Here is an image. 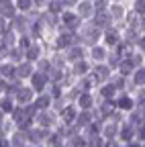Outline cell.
Segmentation results:
<instances>
[{"label": "cell", "mask_w": 145, "mask_h": 147, "mask_svg": "<svg viewBox=\"0 0 145 147\" xmlns=\"http://www.w3.org/2000/svg\"><path fill=\"white\" fill-rule=\"evenodd\" d=\"M6 27H8V23L4 21V18H2V16H0V35H2V33L6 31Z\"/></svg>", "instance_id": "ee69618b"}, {"label": "cell", "mask_w": 145, "mask_h": 147, "mask_svg": "<svg viewBox=\"0 0 145 147\" xmlns=\"http://www.w3.org/2000/svg\"><path fill=\"white\" fill-rule=\"evenodd\" d=\"M6 57H8V49H6L2 43H0V63H2V61H6Z\"/></svg>", "instance_id": "60d3db41"}, {"label": "cell", "mask_w": 145, "mask_h": 147, "mask_svg": "<svg viewBox=\"0 0 145 147\" xmlns=\"http://www.w3.org/2000/svg\"><path fill=\"white\" fill-rule=\"evenodd\" d=\"M82 18L76 14V10L74 8H63L61 12H59V25L65 29V31H69V33H76L80 27H82Z\"/></svg>", "instance_id": "3957f363"}, {"label": "cell", "mask_w": 145, "mask_h": 147, "mask_svg": "<svg viewBox=\"0 0 145 147\" xmlns=\"http://www.w3.org/2000/svg\"><path fill=\"white\" fill-rule=\"evenodd\" d=\"M92 121H94V113H92V110H78L74 125H76V127L80 129V131H82V129H84L88 123H92Z\"/></svg>", "instance_id": "4316f807"}, {"label": "cell", "mask_w": 145, "mask_h": 147, "mask_svg": "<svg viewBox=\"0 0 145 147\" xmlns=\"http://www.w3.org/2000/svg\"><path fill=\"white\" fill-rule=\"evenodd\" d=\"M61 53H63V59H65L67 65L74 63V61H78V59H86V47H84L82 43H71V45H69L67 49H63Z\"/></svg>", "instance_id": "9c48e42d"}, {"label": "cell", "mask_w": 145, "mask_h": 147, "mask_svg": "<svg viewBox=\"0 0 145 147\" xmlns=\"http://www.w3.org/2000/svg\"><path fill=\"white\" fill-rule=\"evenodd\" d=\"M123 39V33H121V27L119 25H111V27H106L100 35V43L106 47V49H113L119 41Z\"/></svg>", "instance_id": "5b68a950"}, {"label": "cell", "mask_w": 145, "mask_h": 147, "mask_svg": "<svg viewBox=\"0 0 145 147\" xmlns=\"http://www.w3.org/2000/svg\"><path fill=\"white\" fill-rule=\"evenodd\" d=\"M127 61H129L133 67H141V65H145V53H141V51L133 49V51H131V55L127 57Z\"/></svg>", "instance_id": "4dcf8cb0"}, {"label": "cell", "mask_w": 145, "mask_h": 147, "mask_svg": "<svg viewBox=\"0 0 145 147\" xmlns=\"http://www.w3.org/2000/svg\"><path fill=\"white\" fill-rule=\"evenodd\" d=\"M102 145H104L102 135H90V137H86V147H102Z\"/></svg>", "instance_id": "74e56055"}, {"label": "cell", "mask_w": 145, "mask_h": 147, "mask_svg": "<svg viewBox=\"0 0 145 147\" xmlns=\"http://www.w3.org/2000/svg\"><path fill=\"white\" fill-rule=\"evenodd\" d=\"M100 35H102L100 29H96L90 21H86L76 31V43H82L84 47H90V45H94V43H100Z\"/></svg>", "instance_id": "6da1fadb"}, {"label": "cell", "mask_w": 145, "mask_h": 147, "mask_svg": "<svg viewBox=\"0 0 145 147\" xmlns=\"http://www.w3.org/2000/svg\"><path fill=\"white\" fill-rule=\"evenodd\" d=\"M0 16H2L6 23H10L12 18L16 16V8H14V4H12V0H10V2L0 4Z\"/></svg>", "instance_id": "f546056e"}, {"label": "cell", "mask_w": 145, "mask_h": 147, "mask_svg": "<svg viewBox=\"0 0 145 147\" xmlns=\"http://www.w3.org/2000/svg\"><path fill=\"white\" fill-rule=\"evenodd\" d=\"M115 108L119 110V113L127 115L129 110L135 108V100H133V94L131 92H119V94L115 96Z\"/></svg>", "instance_id": "30bf717a"}, {"label": "cell", "mask_w": 145, "mask_h": 147, "mask_svg": "<svg viewBox=\"0 0 145 147\" xmlns=\"http://www.w3.org/2000/svg\"><path fill=\"white\" fill-rule=\"evenodd\" d=\"M92 6H94V12H104L108 8V0H92Z\"/></svg>", "instance_id": "f35d334b"}, {"label": "cell", "mask_w": 145, "mask_h": 147, "mask_svg": "<svg viewBox=\"0 0 145 147\" xmlns=\"http://www.w3.org/2000/svg\"><path fill=\"white\" fill-rule=\"evenodd\" d=\"M74 86L80 90V92H94L96 90V84L92 82V78L88 76H80V78H76V82H74Z\"/></svg>", "instance_id": "484cf974"}, {"label": "cell", "mask_w": 145, "mask_h": 147, "mask_svg": "<svg viewBox=\"0 0 145 147\" xmlns=\"http://www.w3.org/2000/svg\"><path fill=\"white\" fill-rule=\"evenodd\" d=\"M51 102H53V98L47 92H39V94H35L31 104L35 106V110H47V108H51Z\"/></svg>", "instance_id": "cb8c5ba5"}, {"label": "cell", "mask_w": 145, "mask_h": 147, "mask_svg": "<svg viewBox=\"0 0 145 147\" xmlns=\"http://www.w3.org/2000/svg\"><path fill=\"white\" fill-rule=\"evenodd\" d=\"M0 78H4L6 82H10V80L16 78V74H14V63H10L8 59L0 63Z\"/></svg>", "instance_id": "f1b7e54d"}, {"label": "cell", "mask_w": 145, "mask_h": 147, "mask_svg": "<svg viewBox=\"0 0 145 147\" xmlns=\"http://www.w3.org/2000/svg\"><path fill=\"white\" fill-rule=\"evenodd\" d=\"M6 84H8V82H6L4 78H0V96L6 94Z\"/></svg>", "instance_id": "7bdbcfd3"}, {"label": "cell", "mask_w": 145, "mask_h": 147, "mask_svg": "<svg viewBox=\"0 0 145 147\" xmlns=\"http://www.w3.org/2000/svg\"><path fill=\"white\" fill-rule=\"evenodd\" d=\"M111 74H113V69L108 67L106 63H92V65H90V71H88V76L92 78V82L98 86V84H102V82H108Z\"/></svg>", "instance_id": "52a82bcc"}, {"label": "cell", "mask_w": 145, "mask_h": 147, "mask_svg": "<svg viewBox=\"0 0 145 147\" xmlns=\"http://www.w3.org/2000/svg\"><path fill=\"white\" fill-rule=\"evenodd\" d=\"M108 51H111V49H106L102 43H94V45L86 47V59L90 63H104Z\"/></svg>", "instance_id": "ba28073f"}, {"label": "cell", "mask_w": 145, "mask_h": 147, "mask_svg": "<svg viewBox=\"0 0 145 147\" xmlns=\"http://www.w3.org/2000/svg\"><path fill=\"white\" fill-rule=\"evenodd\" d=\"M117 141H119V143H129V141H135V127H133L131 123L123 121V123L119 125Z\"/></svg>", "instance_id": "9a60e30c"}, {"label": "cell", "mask_w": 145, "mask_h": 147, "mask_svg": "<svg viewBox=\"0 0 145 147\" xmlns=\"http://www.w3.org/2000/svg\"><path fill=\"white\" fill-rule=\"evenodd\" d=\"M47 12H53V14H59L63 10V4L59 2V0H47V6H45Z\"/></svg>", "instance_id": "8d00e7d4"}, {"label": "cell", "mask_w": 145, "mask_h": 147, "mask_svg": "<svg viewBox=\"0 0 145 147\" xmlns=\"http://www.w3.org/2000/svg\"><path fill=\"white\" fill-rule=\"evenodd\" d=\"M12 98H14V104H19V106L31 104V102H33V98H35V90L25 82V84H21V88L12 94Z\"/></svg>", "instance_id": "8fae6325"}, {"label": "cell", "mask_w": 145, "mask_h": 147, "mask_svg": "<svg viewBox=\"0 0 145 147\" xmlns=\"http://www.w3.org/2000/svg\"><path fill=\"white\" fill-rule=\"evenodd\" d=\"M76 115H78L76 104H74V102H65V106L57 113V119H59V123H61V125H74Z\"/></svg>", "instance_id": "5bb4252c"}, {"label": "cell", "mask_w": 145, "mask_h": 147, "mask_svg": "<svg viewBox=\"0 0 145 147\" xmlns=\"http://www.w3.org/2000/svg\"><path fill=\"white\" fill-rule=\"evenodd\" d=\"M10 63H19V61H23L25 59V53H23V49H19V47H10L8 49V57H6Z\"/></svg>", "instance_id": "d6a6232c"}, {"label": "cell", "mask_w": 145, "mask_h": 147, "mask_svg": "<svg viewBox=\"0 0 145 147\" xmlns=\"http://www.w3.org/2000/svg\"><path fill=\"white\" fill-rule=\"evenodd\" d=\"M108 2H129V0H108Z\"/></svg>", "instance_id": "bcb514c9"}, {"label": "cell", "mask_w": 145, "mask_h": 147, "mask_svg": "<svg viewBox=\"0 0 145 147\" xmlns=\"http://www.w3.org/2000/svg\"><path fill=\"white\" fill-rule=\"evenodd\" d=\"M0 147H10V141H8V137H0Z\"/></svg>", "instance_id": "f6af8a7d"}, {"label": "cell", "mask_w": 145, "mask_h": 147, "mask_svg": "<svg viewBox=\"0 0 145 147\" xmlns=\"http://www.w3.org/2000/svg\"><path fill=\"white\" fill-rule=\"evenodd\" d=\"M119 125L121 123H115V121H102V127H100V135L104 141H115L117 139V133H119Z\"/></svg>", "instance_id": "ac0fdd59"}, {"label": "cell", "mask_w": 145, "mask_h": 147, "mask_svg": "<svg viewBox=\"0 0 145 147\" xmlns=\"http://www.w3.org/2000/svg\"><path fill=\"white\" fill-rule=\"evenodd\" d=\"M59 2L63 4V8H74L78 4V0H59Z\"/></svg>", "instance_id": "b9f144b4"}, {"label": "cell", "mask_w": 145, "mask_h": 147, "mask_svg": "<svg viewBox=\"0 0 145 147\" xmlns=\"http://www.w3.org/2000/svg\"><path fill=\"white\" fill-rule=\"evenodd\" d=\"M127 10H129V2H108V8H106L108 16L113 18V25H123Z\"/></svg>", "instance_id": "8992f818"}, {"label": "cell", "mask_w": 145, "mask_h": 147, "mask_svg": "<svg viewBox=\"0 0 145 147\" xmlns=\"http://www.w3.org/2000/svg\"><path fill=\"white\" fill-rule=\"evenodd\" d=\"M90 63L88 59H78V61H74V63H69L67 65V69H69V74L74 78H80V76H86V74L90 71Z\"/></svg>", "instance_id": "44dd1931"}, {"label": "cell", "mask_w": 145, "mask_h": 147, "mask_svg": "<svg viewBox=\"0 0 145 147\" xmlns=\"http://www.w3.org/2000/svg\"><path fill=\"white\" fill-rule=\"evenodd\" d=\"M74 10H76V14L82 18L84 23H86V21H90V18H92V14H94L92 0H78V4L74 6Z\"/></svg>", "instance_id": "e0dca14e"}, {"label": "cell", "mask_w": 145, "mask_h": 147, "mask_svg": "<svg viewBox=\"0 0 145 147\" xmlns=\"http://www.w3.org/2000/svg\"><path fill=\"white\" fill-rule=\"evenodd\" d=\"M96 100L98 98H96L94 92H80L76 96V100H74V104H76L78 110H92L96 106Z\"/></svg>", "instance_id": "4fadbf2b"}, {"label": "cell", "mask_w": 145, "mask_h": 147, "mask_svg": "<svg viewBox=\"0 0 145 147\" xmlns=\"http://www.w3.org/2000/svg\"><path fill=\"white\" fill-rule=\"evenodd\" d=\"M33 43V37L29 35V33H23V35H19V39H16V47H19V49H27L29 45Z\"/></svg>", "instance_id": "d590c367"}, {"label": "cell", "mask_w": 145, "mask_h": 147, "mask_svg": "<svg viewBox=\"0 0 145 147\" xmlns=\"http://www.w3.org/2000/svg\"><path fill=\"white\" fill-rule=\"evenodd\" d=\"M90 23H92L96 29L104 31L106 27H111V25H113V18L108 16V12L104 10V12H94V14H92V18H90Z\"/></svg>", "instance_id": "7402d4cb"}, {"label": "cell", "mask_w": 145, "mask_h": 147, "mask_svg": "<svg viewBox=\"0 0 145 147\" xmlns=\"http://www.w3.org/2000/svg\"><path fill=\"white\" fill-rule=\"evenodd\" d=\"M16 39H19V33L16 31H12L10 27H6V31L0 35V43H2L6 49H10V47H16Z\"/></svg>", "instance_id": "d4e9b609"}, {"label": "cell", "mask_w": 145, "mask_h": 147, "mask_svg": "<svg viewBox=\"0 0 145 147\" xmlns=\"http://www.w3.org/2000/svg\"><path fill=\"white\" fill-rule=\"evenodd\" d=\"M27 84L35 90V94H39V92H45V90H47V86H49V78H47V74L35 69V71L31 74V78L27 80Z\"/></svg>", "instance_id": "7c38bea8"}, {"label": "cell", "mask_w": 145, "mask_h": 147, "mask_svg": "<svg viewBox=\"0 0 145 147\" xmlns=\"http://www.w3.org/2000/svg\"><path fill=\"white\" fill-rule=\"evenodd\" d=\"M12 4L16 8V12H23V14H29L33 8V0H12Z\"/></svg>", "instance_id": "1f68e13d"}, {"label": "cell", "mask_w": 145, "mask_h": 147, "mask_svg": "<svg viewBox=\"0 0 145 147\" xmlns=\"http://www.w3.org/2000/svg\"><path fill=\"white\" fill-rule=\"evenodd\" d=\"M33 71H35V63H31V61H27V59L14 63V74H16V78H19L21 82H27V80L31 78Z\"/></svg>", "instance_id": "2e32d148"}, {"label": "cell", "mask_w": 145, "mask_h": 147, "mask_svg": "<svg viewBox=\"0 0 145 147\" xmlns=\"http://www.w3.org/2000/svg\"><path fill=\"white\" fill-rule=\"evenodd\" d=\"M23 53H25V59H27V61L35 63L37 59H41L43 55L49 53V49H47V39H43V41H33Z\"/></svg>", "instance_id": "277c9868"}, {"label": "cell", "mask_w": 145, "mask_h": 147, "mask_svg": "<svg viewBox=\"0 0 145 147\" xmlns=\"http://www.w3.org/2000/svg\"><path fill=\"white\" fill-rule=\"evenodd\" d=\"M8 27H10L12 31H16L19 35L27 33V31H29V16H27V14H23V12H16V16L8 23Z\"/></svg>", "instance_id": "d6986e66"}, {"label": "cell", "mask_w": 145, "mask_h": 147, "mask_svg": "<svg viewBox=\"0 0 145 147\" xmlns=\"http://www.w3.org/2000/svg\"><path fill=\"white\" fill-rule=\"evenodd\" d=\"M35 69H37V71H43V74H47V71L51 69V61H49V55H43L41 59H37V61H35Z\"/></svg>", "instance_id": "e575fe53"}, {"label": "cell", "mask_w": 145, "mask_h": 147, "mask_svg": "<svg viewBox=\"0 0 145 147\" xmlns=\"http://www.w3.org/2000/svg\"><path fill=\"white\" fill-rule=\"evenodd\" d=\"M129 8L139 16H145V0H129Z\"/></svg>", "instance_id": "836d02e7"}, {"label": "cell", "mask_w": 145, "mask_h": 147, "mask_svg": "<svg viewBox=\"0 0 145 147\" xmlns=\"http://www.w3.org/2000/svg\"><path fill=\"white\" fill-rule=\"evenodd\" d=\"M47 6V0H33V8L35 10H45Z\"/></svg>", "instance_id": "ab89813d"}, {"label": "cell", "mask_w": 145, "mask_h": 147, "mask_svg": "<svg viewBox=\"0 0 145 147\" xmlns=\"http://www.w3.org/2000/svg\"><path fill=\"white\" fill-rule=\"evenodd\" d=\"M14 106H16V104H14V98H12L10 94H2V96H0V115L8 117V115L12 113Z\"/></svg>", "instance_id": "83f0119b"}, {"label": "cell", "mask_w": 145, "mask_h": 147, "mask_svg": "<svg viewBox=\"0 0 145 147\" xmlns=\"http://www.w3.org/2000/svg\"><path fill=\"white\" fill-rule=\"evenodd\" d=\"M33 125H37V127H41V129H47V131H53V129L59 125L57 113H55V110H51V108H47V110H37V115H35V119H33Z\"/></svg>", "instance_id": "7a4b0ae2"}, {"label": "cell", "mask_w": 145, "mask_h": 147, "mask_svg": "<svg viewBox=\"0 0 145 147\" xmlns=\"http://www.w3.org/2000/svg\"><path fill=\"white\" fill-rule=\"evenodd\" d=\"M129 88L135 90V88H145V65L141 67H135L129 76Z\"/></svg>", "instance_id": "ffe728a7"}, {"label": "cell", "mask_w": 145, "mask_h": 147, "mask_svg": "<svg viewBox=\"0 0 145 147\" xmlns=\"http://www.w3.org/2000/svg\"><path fill=\"white\" fill-rule=\"evenodd\" d=\"M108 82H111V84L117 88V92H131V88H129V78L121 76V74H117V71H113V74H111Z\"/></svg>", "instance_id": "603a6c76"}]
</instances>
